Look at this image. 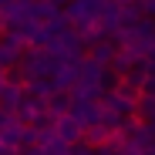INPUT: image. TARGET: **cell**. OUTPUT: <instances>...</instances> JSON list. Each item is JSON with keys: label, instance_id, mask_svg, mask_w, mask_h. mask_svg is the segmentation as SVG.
<instances>
[{"label": "cell", "instance_id": "cell-7", "mask_svg": "<svg viewBox=\"0 0 155 155\" xmlns=\"http://www.w3.org/2000/svg\"><path fill=\"white\" fill-rule=\"evenodd\" d=\"M4 88H7V78H4V68H0V94H4Z\"/></svg>", "mask_w": 155, "mask_h": 155}, {"label": "cell", "instance_id": "cell-4", "mask_svg": "<svg viewBox=\"0 0 155 155\" xmlns=\"http://www.w3.org/2000/svg\"><path fill=\"white\" fill-rule=\"evenodd\" d=\"M88 54H91L98 64H111V61H115V54H118V44H115L111 37H101L98 44H91V47H88Z\"/></svg>", "mask_w": 155, "mask_h": 155}, {"label": "cell", "instance_id": "cell-3", "mask_svg": "<svg viewBox=\"0 0 155 155\" xmlns=\"http://www.w3.org/2000/svg\"><path fill=\"white\" fill-rule=\"evenodd\" d=\"M84 132H88V128H84L81 121H78L71 111L58 118V135H61L64 142H71V145H74V142H81V138H84Z\"/></svg>", "mask_w": 155, "mask_h": 155}, {"label": "cell", "instance_id": "cell-8", "mask_svg": "<svg viewBox=\"0 0 155 155\" xmlns=\"http://www.w3.org/2000/svg\"><path fill=\"white\" fill-rule=\"evenodd\" d=\"M0 44H4V37H0Z\"/></svg>", "mask_w": 155, "mask_h": 155}, {"label": "cell", "instance_id": "cell-2", "mask_svg": "<svg viewBox=\"0 0 155 155\" xmlns=\"http://www.w3.org/2000/svg\"><path fill=\"white\" fill-rule=\"evenodd\" d=\"M71 108H74V94H71L68 88H58L54 94L47 98V115L54 118V125H58V118H61V115H68Z\"/></svg>", "mask_w": 155, "mask_h": 155}, {"label": "cell", "instance_id": "cell-5", "mask_svg": "<svg viewBox=\"0 0 155 155\" xmlns=\"http://www.w3.org/2000/svg\"><path fill=\"white\" fill-rule=\"evenodd\" d=\"M61 14H64V7L58 4V0H34V20L51 24V20H58Z\"/></svg>", "mask_w": 155, "mask_h": 155}, {"label": "cell", "instance_id": "cell-6", "mask_svg": "<svg viewBox=\"0 0 155 155\" xmlns=\"http://www.w3.org/2000/svg\"><path fill=\"white\" fill-rule=\"evenodd\" d=\"M27 91L34 94V98H51L58 91V84H54V78H31L27 81Z\"/></svg>", "mask_w": 155, "mask_h": 155}, {"label": "cell", "instance_id": "cell-1", "mask_svg": "<svg viewBox=\"0 0 155 155\" xmlns=\"http://www.w3.org/2000/svg\"><path fill=\"white\" fill-rule=\"evenodd\" d=\"M71 115L81 121L84 128H91V125H98V121H101V101H94V98H74Z\"/></svg>", "mask_w": 155, "mask_h": 155}]
</instances>
